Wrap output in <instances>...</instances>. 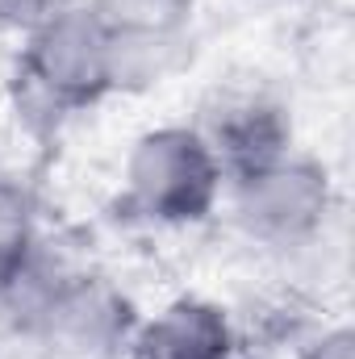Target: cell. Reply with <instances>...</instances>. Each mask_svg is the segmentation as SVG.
Returning <instances> with one entry per match:
<instances>
[{"instance_id":"cell-6","label":"cell","mask_w":355,"mask_h":359,"mask_svg":"<svg viewBox=\"0 0 355 359\" xmlns=\"http://www.w3.org/2000/svg\"><path fill=\"white\" fill-rule=\"evenodd\" d=\"M126 359H243L230 313L205 297H176L138 318Z\"/></svg>"},{"instance_id":"cell-3","label":"cell","mask_w":355,"mask_h":359,"mask_svg":"<svg viewBox=\"0 0 355 359\" xmlns=\"http://www.w3.org/2000/svg\"><path fill=\"white\" fill-rule=\"evenodd\" d=\"M134 330V301L96 271H51L29 318L46 359H126Z\"/></svg>"},{"instance_id":"cell-8","label":"cell","mask_w":355,"mask_h":359,"mask_svg":"<svg viewBox=\"0 0 355 359\" xmlns=\"http://www.w3.org/2000/svg\"><path fill=\"white\" fill-rule=\"evenodd\" d=\"M38 255V213L21 184L0 180V276H17Z\"/></svg>"},{"instance_id":"cell-1","label":"cell","mask_w":355,"mask_h":359,"mask_svg":"<svg viewBox=\"0 0 355 359\" xmlns=\"http://www.w3.org/2000/svg\"><path fill=\"white\" fill-rule=\"evenodd\" d=\"M105 96H113V34L84 0L25 29L13 67V104L29 130L51 134Z\"/></svg>"},{"instance_id":"cell-2","label":"cell","mask_w":355,"mask_h":359,"mask_svg":"<svg viewBox=\"0 0 355 359\" xmlns=\"http://www.w3.org/2000/svg\"><path fill=\"white\" fill-rule=\"evenodd\" d=\"M226 192V172L192 126H155L130 142L121 205L147 226H201Z\"/></svg>"},{"instance_id":"cell-9","label":"cell","mask_w":355,"mask_h":359,"mask_svg":"<svg viewBox=\"0 0 355 359\" xmlns=\"http://www.w3.org/2000/svg\"><path fill=\"white\" fill-rule=\"evenodd\" d=\"M72 0H0V25L4 29H34L38 21H46L51 13L67 8Z\"/></svg>"},{"instance_id":"cell-5","label":"cell","mask_w":355,"mask_h":359,"mask_svg":"<svg viewBox=\"0 0 355 359\" xmlns=\"http://www.w3.org/2000/svg\"><path fill=\"white\" fill-rule=\"evenodd\" d=\"M192 130L209 142V151L217 155L226 180L243 176L260 163L280 159L284 151H293V117L264 88L226 84V88L209 92Z\"/></svg>"},{"instance_id":"cell-7","label":"cell","mask_w":355,"mask_h":359,"mask_svg":"<svg viewBox=\"0 0 355 359\" xmlns=\"http://www.w3.org/2000/svg\"><path fill=\"white\" fill-rule=\"evenodd\" d=\"M92 17L117 38H184L196 0H84Z\"/></svg>"},{"instance_id":"cell-10","label":"cell","mask_w":355,"mask_h":359,"mask_svg":"<svg viewBox=\"0 0 355 359\" xmlns=\"http://www.w3.org/2000/svg\"><path fill=\"white\" fill-rule=\"evenodd\" d=\"M301 359H355L351 326H330V330H322V334L301 351Z\"/></svg>"},{"instance_id":"cell-4","label":"cell","mask_w":355,"mask_h":359,"mask_svg":"<svg viewBox=\"0 0 355 359\" xmlns=\"http://www.w3.org/2000/svg\"><path fill=\"white\" fill-rule=\"evenodd\" d=\"M234 222L267 247H301L314 234H322L330 209H335V184L330 172L297 151H284L280 159L260 163L243 176L226 180Z\"/></svg>"}]
</instances>
